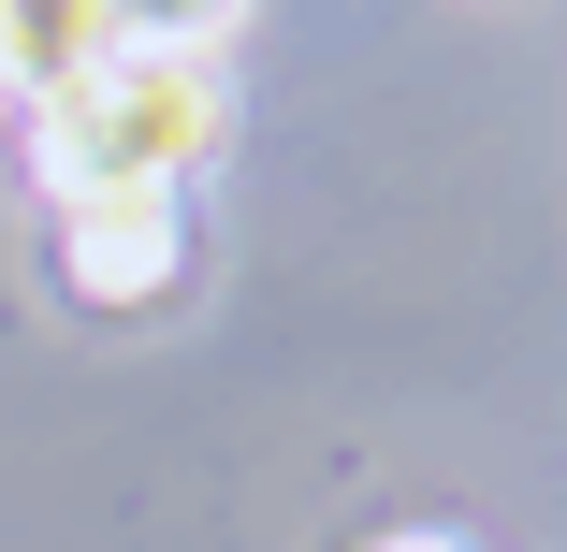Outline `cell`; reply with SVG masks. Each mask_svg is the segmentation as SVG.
Masks as SVG:
<instances>
[{"instance_id":"obj_4","label":"cell","mask_w":567,"mask_h":552,"mask_svg":"<svg viewBox=\"0 0 567 552\" xmlns=\"http://www.w3.org/2000/svg\"><path fill=\"white\" fill-rule=\"evenodd\" d=\"M102 15H117V44H146V59H204L248 0H102Z\"/></svg>"},{"instance_id":"obj_3","label":"cell","mask_w":567,"mask_h":552,"mask_svg":"<svg viewBox=\"0 0 567 552\" xmlns=\"http://www.w3.org/2000/svg\"><path fill=\"white\" fill-rule=\"evenodd\" d=\"M102 59H117V15H102V0H0V87L59 102V87H87Z\"/></svg>"},{"instance_id":"obj_2","label":"cell","mask_w":567,"mask_h":552,"mask_svg":"<svg viewBox=\"0 0 567 552\" xmlns=\"http://www.w3.org/2000/svg\"><path fill=\"white\" fill-rule=\"evenodd\" d=\"M175 277H189L175 189H73V204H59V291H73V305L132 320V305H161Z\"/></svg>"},{"instance_id":"obj_1","label":"cell","mask_w":567,"mask_h":552,"mask_svg":"<svg viewBox=\"0 0 567 552\" xmlns=\"http://www.w3.org/2000/svg\"><path fill=\"white\" fill-rule=\"evenodd\" d=\"M204 146H218V73H204V59L117 44L87 87L44 102V189H59V204H73V189H175Z\"/></svg>"},{"instance_id":"obj_5","label":"cell","mask_w":567,"mask_h":552,"mask_svg":"<svg viewBox=\"0 0 567 552\" xmlns=\"http://www.w3.org/2000/svg\"><path fill=\"white\" fill-rule=\"evenodd\" d=\"M379 552H466V538H436V523H408V538H379Z\"/></svg>"}]
</instances>
